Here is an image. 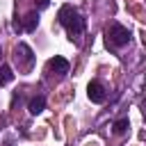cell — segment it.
Instances as JSON below:
<instances>
[{
  "label": "cell",
  "mask_w": 146,
  "mask_h": 146,
  "mask_svg": "<svg viewBox=\"0 0 146 146\" xmlns=\"http://www.w3.org/2000/svg\"><path fill=\"white\" fill-rule=\"evenodd\" d=\"M57 21L66 27V32H68L71 36H78V34L84 32V18H82V14H80L75 7H71V5H66V7L59 9Z\"/></svg>",
  "instance_id": "obj_1"
},
{
  "label": "cell",
  "mask_w": 146,
  "mask_h": 146,
  "mask_svg": "<svg viewBox=\"0 0 146 146\" xmlns=\"http://www.w3.org/2000/svg\"><path fill=\"white\" fill-rule=\"evenodd\" d=\"M128 41H130V30L128 27L114 23V25H110L105 30V43H107V48H121Z\"/></svg>",
  "instance_id": "obj_2"
},
{
  "label": "cell",
  "mask_w": 146,
  "mask_h": 146,
  "mask_svg": "<svg viewBox=\"0 0 146 146\" xmlns=\"http://www.w3.org/2000/svg\"><path fill=\"white\" fill-rule=\"evenodd\" d=\"M87 96H89V100L91 103H105V98H107V91H105V87H103V82H98V80H91L89 82V87H87Z\"/></svg>",
  "instance_id": "obj_3"
},
{
  "label": "cell",
  "mask_w": 146,
  "mask_h": 146,
  "mask_svg": "<svg viewBox=\"0 0 146 146\" xmlns=\"http://www.w3.org/2000/svg\"><path fill=\"white\" fill-rule=\"evenodd\" d=\"M14 52H16V55H14L16 62H21L25 68H32V64H34V55H32V48H30L27 43H18Z\"/></svg>",
  "instance_id": "obj_4"
},
{
  "label": "cell",
  "mask_w": 146,
  "mask_h": 146,
  "mask_svg": "<svg viewBox=\"0 0 146 146\" xmlns=\"http://www.w3.org/2000/svg\"><path fill=\"white\" fill-rule=\"evenodd\" d=\"M48 71H50V73H57V75H66V73H68V62L57 55V57H52V59L48 62Z\"/></svg>",
  "instance_id": "obj_5"
},
{
  "label": "cell",
  "mask_w": 146,
  "mask_h": 146,
  "mask_svg": "<svg viewBox=\"0 0 146 146\" xmlns=\"http://www.w3.org/2000/svg\"><path fill=\"white\" fill-rule=\"evenodd\" d=\"M36 25H39V14H36V11H30V14L25 16L23 30H25V32H34V30H36Z\"/></svg>",
  "instance_id": "obj_6"
},
{
  "label": "cell",
  "mask_w": 146,
  "mask_h": 146,
  "mask_svg": "<svg viewBox=\"0 0 146 146\" xmlns=\"http://www.w3.org/2000/svg\"><path fill=\"white\" fill-rule=\"evenodd\" d=\"M43 107H46V98H43V96H34V98L30 100V105H27L30 114H39V112H43Z\"/></svg>",
  "instance_id": "obj_7"
},
{
  "label": "cell",
  "mask_w": 146,
  "mask_h": 146,
  "mask_svg": "<svg viewBox=\"0 0 146 146\" xmlns=\"http://www.w3.org/2000/svg\"><path fill=\"white\" fill-rule=\"evenodd\" d=\"M14 80V73H11V68L5 64V66H0V87H5L7 82H11Z\"/></svg>",
  "instance_id": "obj_8"
},
{
  "label": "cell",
  "mask_w": 146,
  "mask_h": 146,
  "mask_svg": "<svg viewBox=\"0 0 146 146\" xmlns=\"http://www.w3.org/2000/svg\"><path fill=\"white\" fill-rule=\"evenodd\" d=\"M112 128H114V132H116V135H123V132L130 128V123H128V119H119V121H116Z\"/></svg>",
  "instance_id": "obj_9"
},
{
  "label": "cell",
  "mask_w": 146,
  "mask_h": 146,
  "mask_svg": "<svg viewBox=\"0 0 146 146\" xmlns=\"http://www.w3.org/2000/svg\"><path fill=\"white\" fill-rule=\"evenodd\" d=\"M50 5V0H39V9H46Z\"/></svg>",
  "instance_id": "obj_10"
},
{
  "label": "cell",
  "mask_w": 146,
  "mask_h": 146,
  "mask_svg": "<svg viewBox=\"0 0 146 146\" xmlns=\"http://www.w3.org/2000/svg\"><path fill=\"white\" fill-rule=\"evenodd\" d=\"M141 112H144V116H146V98L141 100Z\"/></svg>",
  "instance_id": "obj_11"
},
{
  "label": "cell",
  "mask_w": 146,
  "mask_h": 146,
  "mask_svg": "<svg viewBox=\"0 0 146 146\" xmlns=\"http://www.w3.org/2000/svg\"><path fill=\"white\" fill-rule=\"evenodd\" d=\"M0 55H2V52H0Z\"/></svg>",
  "instance_id": "obj_12"
}]
</instances>
